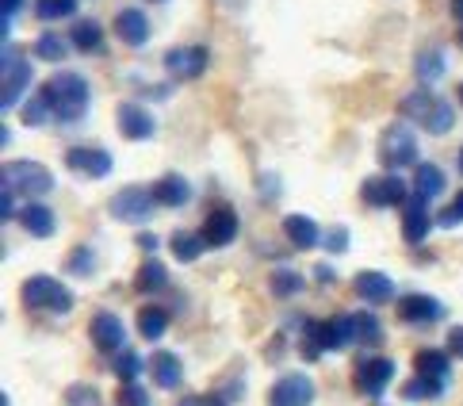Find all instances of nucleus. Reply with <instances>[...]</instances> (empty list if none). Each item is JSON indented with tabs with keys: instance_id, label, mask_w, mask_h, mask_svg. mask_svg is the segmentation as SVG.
Masks as SVG:
<instances>
[{
	"instance_id": "obj_2",
	"label": "nucleus",
	"mask_w": 463,
	"mask_h": 406,
	"mask_svg": "<svg viewBox=\"0 0 463 406\" xmlns=\"http://www.w3.org/2000/svg\"><path fill=\"white\" fill-rule=\"evenodd\" d=\"M360 341L356 330V315H337V318H326V322H310L307 334H303V356L307 361H318L322 353L329 349H349Z\"/></svg>"
},
{
	"instance_id": "obj_4",
	"label": "nucleus",
	"mask_w": 463,
	"mask_h": 406,
	"mask_svg": "<svg viewBox=\"0 0 463 406\" xmlns=\"http://www.w3.org/2000/svg\"><path fill=\"white\" fill-rule=\"evenodd\" d=\"M24 303L31 307V311L70 315L73 311V291L61 280H54V276H31V280H24Z\"/></svg>"
},
{
	"instance_id": "obj_24",
	"label": "nucleus",
	"mask_w": 463,
	"mask_h": 406,
	"mask_svg": "<svg viewBox=\"0 0 463 406\" xmlns=\"http://www.w3.org/2000/svg\"><path fill=\"white\" fill-rule=\"evenodd\" d=\"M150 376H154L157 387L173 392V387H180V380H184V364H180L176 353H154L150 356Z\"/></svg>"
},
{
	"instance_id": "obj_15",
	"label": "nucleus",
	"mask_w": 463,
	"mask_h": 406,
	"mask_svg": "<svg viewBox=\"0 0 463 406\" xmlns=\"http://www.w3.org/2000/svg\"><path fill=\"white\" fill-rule=\"evenodd\" d=\"M92 345L100 349V353H123L127 345V330H123V322L119 315H111V311H100V315H92Z\"/></svg>"
},
{
	"instance_id": "obj_33",
	"label": "nucleus",
	"mask_w": 463,
	"mask_h": 406,
	"mask_svg": "<svg viewBox=\"0 0 463 406\" xmlns=\"http://www.w3.org/2000/svg\"><path fill=\"white\" fill-rule=\"evenodd\" d=\"M20 116H24V123L27 127H43L46 123V116H54V108H51V100H46V92L39 89L31 100H24L20 104Z\"/></svg>"
},
{
	"instance_id": "obj_39",
	"label": "nucleus",
	"mask_w": 463,
	"mask_h": 406,
	"mask_svg": "<svg viewBox=\"0 0 463 406\" xmlns=\"http://www.w3.org/2000/svg\"><path fill=\"white\" fill-rule=\"evenodd\" d=\"M119 406H150V395L138 383H123L119 387Z\"/></svg>"
},
{
	"instance_id": "obj_49",
	"label": "nucleus",
	"mask_w": 463,
	"mask_h": 406,
	"mask_svg": "<svg viewBox=\"0 0 463 406\" xmlns=\"http://www.w3.org/2000/svg\"><path fill=\"white\" fill-rule=\"evenodd\" d=\"M459 169H463V150H459Z\"/></svg>"
},
{
	"instance_id": "obj_8",
	"label": "nucleus",
	"mask_w": 463,
	"mask_h": 406,
	"mask_svg": "<svg viewBox=\"0 0 463 406\" xmlns=\"http://www.w3.org/2000/svg\"><path fill=\"white\" fill-rule=\"evenodd\" d=\"M31 61L20 51H5V92H0V104L5 108H20L24 104V92L31 89Z\"/></svg>"
},
{
	"instance_id": "obj_30",
	"label": "nucleus",
	"mask_w": 463,
	"mask_h": 406,
	"mask_svg": "<svg viewBox=\"0 0 463 406\" xmlns=\"http://www.w3.org/2000/svg\"><path fill=\"white\" fill-rule=\"evenodd\" d=\"M165 330H169V311H161V307H142L138 311V334L146 341H157Z\"/></svg>"
},
{
	"instance_id": "obj_19",
	"label": "nucleus",
	"mask_w": 463,
	"mask_h": 406,
	"mask_svg": "<svg viewBox=\"0 0 463 406\" xmlns=\"http://www.w3.org/2000/svg\"><path fill=\"white\" fill-rule=\"evenodd\" d=\"M115 35H119L127 46H146L150 42V20H146L142 8H123L119 15H115Z\"/></svg>"
},
{
	"instance_id": "obj_21",
	"label": "nucleus",
	"mask_w": 463,
	"mask_h": 406,
	"mask_svg": "<svg viewBox=\"0 0 463 406\" xmlns=\"http://www.w3.org/2000/svg\"><path fill=\"white\" fill-rule=\"evenodd\" d=\"M353 291H356L364 303H372V307L394 299V284H391L387 272H360L356 280H353Z\"/></svg>"
},
{
	"instance_id": "obj_7",
	"label": "nucleus",
	"mask_w": 463,
	"mask_h": 406,
	"mask_svg": "<svg viewBox=\"0 0 463 406\" xmlns=\"http://www.w3.org/2000/svg\"><path fill=\"white\" fill-rule=\"evenodd\" d=\"M154 211H157L154 188H119L111 196V215L119 222H150Z\"/></svg>"
},
{
	"instance_id": "obj_48",
	"label": "nucleus",
	"mask_w": 463,
	"mask_h": 406,
	"mask_svg": "<svg viewBox=\"0 0 463 406\" xmlns=\"http://www.w3.org/2000/svg\"><path fill=\"white\" fill-rule=\"evenodd\" d=\"M456 39H459V46H463V27H459V35H456Z\"/></svg>"
},
{
	"instance_id": "obj_36",
	"label": "nucleus",
	"mask_w": 463,
	"mask_h": 406,
	"mask_svg": "<svg viewBox=\"0 0 463 406\" xmlns=\"http://www.w3.org/2000/svg\"><path fill=\"white\" fill-rule=\"evenodd\" d=\"M138 372H142V356L138 353H115V376H119L123 383H135L138 380Z\"/></svg>"
},
{
	"instance_id": "obj_28",
	"label": "nucleus",
	"mask_w": 463,
	"mask_h": 406,
	"mask_svg": "<svg viewBox=\"0 0 463 406\" xmlns=\"http://www.w3.org/2000/svg\"><path fill=\"white\" fill-rule=\"evenodd\" d=\"M165 284H169V272H165V265L157 261V257L142 261V269H138V276H135V288L142 291V296H154V291H161Z\"/></svg>"
},
{
	"instance_id": "obj_34",
	"label": "nucleus",
	"mask_w": 463,
	"mask_h": 406,
	"mask_svg": "<svg viewBox=\"0 0 463 406\" xmlns=\"http://www.w3.org/2000/svg\"><path fill=\"white\" fill-rule=\"evenodd\" d=\"M77 12V0H35V15L43 24H54V20H70Z\"/></svg>"
},
{
	"instance_id": "obj_27",
	"label": "nucleus",
	"mask_w": 463,
	"mask_h": 406,
	"mask_svg": "<svg viewBox=\"0 0 463 406\" xmlns=\"http://www.w3.org/2000/svg\"><path fill=\"white\" fill-rule=\"evenodd\" d=\"M70 42L77 46V51H85V54L100 51V46H104V27L96 20H77L73 31H70Z\"/></svg>"
},
{
	"instance_id": "obj_3",
	"label": "nucleus",
	"mask_w": 463,
	"mask_h": 406,
	"mask_svg": "<svg viewBox=\"0 0 463 406\" xmlns=\"http://www.w3.org/2000/svg\"><path fill=\"white\" fill-rule=\"evenodd\" d=\"M399 111H402L406 119L418 123V127H425L429 135H449L452 123H456L449 100H444V96H437L433 89H413L410 96H402V108H399Z\"/></svg>"
},
{
	"instance_id": "obj_11",
	"label": "nucleus",
	"mask_w": 463,
	"mask_h": 406,
	"mask_svg": "<svg viewBox=\"0 0 463 406\" xmlns=\"http://www.w3.org/2000/svg\"><path fill=\"white\" fill-rule=\"evenodd\" d=\"M207 61H211L207 46H176V51L165 54V70L176 80H195V77H203Z\"/></svg>"
},
{
	"instance_id": "obj_25",
	"label": "nucleus",
	"mask_w": 463,
	"mask_h": 406,
	"mask_svg": "<svg viewBox=\"0 0 463 406\" xmlns=\"http://www.w3.org/2000/svg\"><path fill=\"white\" fill-rule=\"evenodd\" d=\"M20 222H24V231L27 234H35V238H51L58 231V222H54V211L39 203V200H31L27 207H20Z\"/></svg>"
},
{
	"instance_id": "obj_9",
	"label": "nucleus",
	"mask_w": 463,
	"mask_h": 406,
	"mask_svg": "<svg viewBox=\"0 0 463 406\" xmlns=\"http://www.w3.org/2000/svg\"><path fill=\"white\" fill-rule=\"evenodd\" d=\"M391 380H394V361H387V356H364V361L356 364V372H353L356 392L368 395V399L383 395Z\"/></svg>"
},
{
	"instance_id": "obj_38",
	"label": "nucleus",
	"mask_w": 463,
	"mask_h": 406,
	"mask_svg": "<svg viewBox=\"0 0 463 406\" xmlns=\"http://www.w3.org/2000/svg\"><path fill=\"white\" fill-rule=\"evenodd\" d=\"M70 272H73V276H92V272H96V253H92L89 246H77V250L70 253Z\"/></svg>"
},
{
	"instance_id": "obj_47",
	"label": "nucleus",
	"mask_w": 463,
	"mask_h": 406,
	"mask_svg": "<svg viewBox=\"0 0 463 406\" xmlns=\"http://www.w3.org/2000/svg\"><path fill=\"white\" fill-rule=\"evenodd\" d=\"M452 15H456V20L463 24V0H452Z\"/></svg>"
},
{
	"instance_id": "obj_14",
	"label": "nucleus",
	"mask_w": 463,
	"mask_h": 406,
	"mask_svg": "<svg viewBox=\"0 0 463 406\" xmlns=\"http://www.w3.org/2000/svg\"><path fill=\"white\" fill-rule=\"evenodd\" d=\"M399 318L410 322V326H429V322L444 318V303L433 296H421V291H410V296L399 299Z\"/></svg>"
},
{
	"instance_id": "obj_32",
	"label": "nucleus",
	"mask_w": 463,
	"mask_h": 406,
	"mask_svg": "<svg viewBox=\"0 0 463 406\" xmlns=\"http://www.w3.org/2000/svg\"><path fill=\"white\" fill-rule=\"evenodd\" d=\"M269 288L276 291L279 299H291V296H299V291L307 288V280L295 269H276L272 272V280H269Z\"/></svg>"
},
{
	"instance_id": "obj_40",
	"label": "nucleus",
	"mask_w": 463,
	"mask_h": 406,
	"mask_svg": "<svg viewBox=\"0 0 463 406\" xmlns=\"http://www.w3.org/2000/svg\"><path fill=\"white\" fill-rule=\"evenodd\" d=\"M356 330H360V341H379V337H383L375 315H356Z\"/></svg>"
},
{
	"instance_id": "obj_17",
	"label": "nucleus",
	"mask_w": 463,
	"mask_h": 406,
	"mask_svg": "<svg viewBox=\"0 0 463 406\" xmlns=\"http://www.w3.org/2000/svg\"><path fill=\"white\" fill-rule=\"evenodd\" d=\"M238 231H241V222H238V215L230 207H214L211 215H207V222H203V241L207 246H214V250H222V246H230V241L238 238Z\"/></svg>"
},
{
	"instance_id": "obj_51",
	"label": "nucleus",
	"mask_w": 463,
	"mask_h": 406,
	"mask_svg": "<svg viewBox=\"0 0 463 406\" xmlns=\"http://www.w3.org/2000/svg\"><path fill=\"white\" fill-rule=\"evenodd\" d=\"M154 5H157V0H154Z\"/></svg>"
},
{
	"instance_id": "obj_50",
	"label": "nucleus",
	"mask_w": 463,
	"mask_h": 406,
	"mask_svg": "<svg viewBox=\"0 0 463 406\" xmlns=\"http://www.w3.org/2000/svg\"><path fill=\"white\" fill-rule=\"evenodd\" d=\"M459 96H463V89H459Z\"/></svg>"
},
{
	"instance_id": "obj_13",
	"label": "nucleus",
	"mask_w": 463,
	"mask_h": 406,
	"mask_svg": "<svg viewBox=\"0 0 463 406\" xmlns=\"http://www.w3.org/2000/svg\"><path fill=\"white\" fill-rule=\"evenodd\" d=\"M364 200H368L372 207H402L410 200V188H406L402 176H394V173L372 176V181L364 184Z\"/></svg>"
},
{
	"instance_id": "obj_16",
	"label": "nucleus",
	"mask_w": 463,
	"mask_h": 406,
	"mask_svg": "<svg viewBox=\"0 0 463 406\" xmlns=\"http://www.w3.org/2000/svg\"><path fill=\"white\" fill-rule=\"evenodd\" d=\"M413 368H418V376H421L425 383H433L437 395H440L444 387H449V380H452L449 353H440V349H421L418 356H413Z\"/></svg>"
},
{
	"instance_id": "obj_26",
	"label": "nucleus",
	"mask_w": 463,
	"mask_h": 406,
	"mask_svg": "<svg viewBox=\"0 0 463 406\" xmlns=\"http://www.w3.org/2000/svg\"><path fill=\"white\" fill-rule=\"evenodd\" d=\"M440 192H444V173L437 165H429V161H421L418 173H413V196H421L429 203L433 196H440Z\"/></svg>"
},
{
	"instance_id": "obj_45",
	"label": "nucleus",
	"mask_w": 463,
	"mask_h": 406,
	"mask_svg": "<svg viewBox=\"0 0 463 406\" xmlns=\"http://www.w3.org/2000/svg\"><path fill=\"white\" fill-rule=\"evenodd\" d=\"M449 353H456V356H463V326H456V330L449 334Z\"/></svg>"
},
{
	"instance_id": "obj_31",
	"label": "nucleus",
	"mask_w": 463,
	"mask_h": 406,
	"mask_svg": "<svg viewBox=\"0 0 463 406\" xmlns=\"http://www.w3.org/2000/svg\"><path fill=\"white\" fill-rule=\"evenodd\" d=\"M73 42H65V35H54V31H46V35L35 39V58L39 61H61L65 54H70Z\"/></svg>"
},
{
	"instance_id": "obj_5",
	"label": "nucleus",
	"mask_w": 463,
	"mask_h": 406,
	"mask_svg": "<svg viewBox=\"0 0 463 406\" xmlns=\"http://www.w3.org/2000/svg\"><path fill=\"white\" fill-rule=\"evenodd\" d=\"M54 188V176L46 165H35V161H8L5 165V192L12 196H24L27 203L46 196Z\"/></svg>"
},
{
	"instance_id": "obj_41",
	"label": "nucleus",
	"mask_w": 463,
	"mask_h": 406,
	"mask_svg": "<svg viewBox=\"0 0 463 406\" xmlns=\"http://www.w3.org/2000/svg\"><path fill=\"white\" fill-rule=\"evenodd\" d=\"M456 222H463V192L452 200V207L440 215V226H456Z\"/></svg>"
},
{
	"instance_id": "obj_20",
	"label": "nucleus",
	"mask_w": 463,
	"mask_h": 406,
	"mask_svg": "<svg viewBox=\"0 0 463 406\" xmlns=\"http://www.w3.org/2000/svg\"><path fill=\"white\" fill-rule=\"evenodd\" d=\"M429 226H433V219H429V203H425L421 196H410V200L402 203V234H406L410 246L425 241Z\"/></svg>"
},
{
	"instance_id": "obj_43",
	"label": "nucleus",
	"mask_w": 463,
	"mask_h": 406,
	"mask_svg": "<svg viewBox=\"0 0 463 406\" xmlns=\"http://www.w3.org/2000/svg\"><path fill=\"white\" fill-rule=\"evenodd\" d=\"M326 246L334 250V253H345V250H349V234H345V231H334V234L326 238Z\"/></svg>"
},
{
	"instance_id": "obj_6",
	"label": "nucleus",
	"mask_w": 463,
	"mask_h": 406,
	"mask_svg": "<svg viewBox=\"0 0 463 406\" xmlns=\"http://www.w3.org/2000/svg\"><path fill=\"white\" fill-rule=\"evenodd\" d=\"M379 161L387 169H406L418 161V135H413L410 123H391L383 135H379Z\"/></svg>"
},
{
	"instance_id": "obj_42",
	"label": "nucleus",
	"mask_w": 463,
	"mask_h": 406,
	"mask_svg": "<svg viewBox=\"0 0 463 406\" xmlns=\"http://www.w3.org/2000/svg\"><path fill=\"white\" fill-rule=\"evenodd\" d=\"M176 406H226L219 395H188V399H180Z\"/></svg>"
},
{
	"instance_id": "obj_37",
	"label": "nucleus",
	"mask_w": 463,
	"mask_h": 406,
	"mask_svg": "<svg viewBox=\"0 0 463 406\" xmlns=\"http://www.w3.org/2000/svg\"><path fill=\"white\" fill-rule=\"evenodd\" d=\"M65 406H104V399L92 383H73L70 392H65Z\"/></svg>"
},
{
	"instance_id": "obj_12",
	"label": "nucleus",
	"mask_w": 463,
	"mask_h": 406,
	"mask_svg": "<svg viewBox=\"0 0 463 406\" xmlns=\"http://www.w3.org/2000/svg\"><path fill=\"white\" fill-rule=\"evenodd\" d=\"M65 165H70L73 173L80 176H92V181H100V176L111 173V154L104 150V146H73L70 154H65Z\"/></svg>"
},
{
	"instance_id": "obj_46",
	"label": "nucleus",
	"mask_w": 463,
	"mask_h": 406,
	"mask_svg": "<svg viewBox=\"0 0 463 406\" xmlns=\"http://www.w3.org/2000/svg\"><path fill=\"white\" fill-rule=\"evenodd\" d=\"M138 246L154 253V250H157V238H154V234H142V238H138Z\"/></svg>"
},
{
	"instance_id": "obj_18",
	"label": "nucleus",
	"mask_w": 463,
	"mask_h": 406,
	"mask_svg": "<svg viewBox=\"0 0 463 406\" xmlns=\"http://www.w3.org/2000/svg\"><path fill=\"white\" fill-rule=\"evenodd\" d=\"M154 131H157V119L142 104H123L119 108V135L127 142H146V138H154Z\"/></svg>"
},
{
	"instance_id": "obj_10",
	"label": "nucleus",
	"mask_w": 463,
	"mask_h": 406,
	"mask_svg": "<svg viewBox=\"0 0 463 406\" xmlns=\"http://www.w3.org/2000/svg\"><path fill=\"white\" fill-rule=\"evenodd\" d=\"M314 402V383L303 372H288L279 376L269 392V406H310Z\"/></svg>"
},
{
	"instance_id": "obj_35",
	"label": "nucleus",
	"mask_w": 463,
	"mask_h": 406,
	"mask_svg": "<svg viewBox=\"0 0 463 406\" xmlns=\"http://www.w3.org/2000/svg\"><path fill=\"white\" fill-rule=\"evenodd\" d=\"M418 77L425 80V85L429 80H440L444 77V54L440 51H421L418 54Z\"/></svg>"
},
{
	"instance_id": "obj_29",
	"label": "nucleus",
	"mask_w": 463,
	"mask_h": 406,
	"mask_svg": "<svg viewBox=\"0 0 463 406\" xmlns=\"http://www.w3.org/2000/svg\"><path fill=\"white\" fill-rule=\"evenodd\" d=\"M169 246H173V257H176V261H184V265H188V261H200V253L207 250V241H203V234L176 231Z\"/></svg>"
},
{
	"instance_id": "obj_44",
	"label": "nucleus",
	"mask_w": 463,
	"mask_h": 406,
	"mask_svg": "<svg viewBox=\"0 0 463 406\" xmlns=\"http://www.w3.org/2000/svg\"><path fill=\"white\" fill-rule=\"evenodd\" d=\"M24 0H5V39H8V31H12V15L20 12Z\"/></svg>"
},
{
	"instance_id": "obj_23",
	"label": "nucleus",
	"mask_w": 463,
	"mask_h": 406,
	"mask_svg": "<svg viewBox=\"0 0 463 406\" xmlns=\"http://www.w3.org/2000/svg\"><path fill=\"white\" fill-rule=\"evenodd\" d=\"M154 200H157L161 207H184V203L192 200V184H188L180 173H165L161 181L154 184Z\"/></svg>"
},
{
	"instance_id": "obj_22",
	"label": "nucleus",
	"mask_w": 463,
	"mask_h": 406,
	"mask_svg": "<svg viewBox=\"0 0 463 406\" xmlns=\"http://www.w3.org/2000/svg\"><path fill=\"white\" fill-rule=\"evenodd\" d=\"M284 234L295 250H314V246H322V231H318V222H314L310 215H288L284 219Z\"/></svg>"
},
{
	"instance_id": "obj_1",
	"label": "nucleus",
	"mask_w": 463,
	"mask_h": 406,
	"mask_svg": "<svg viewBox=\"0 0 463 406\" xmlns=\"http://www.w3.org/2000/svg\"><path fill=\"white\" fill-rule=\"evenodd\" d=\"M43 92H46V100H51L58 123H80V119H85V111H89V104H92L89 80L80 73H73V70L54 73L43 85Z\"/></svg>"
}]
</instances>
